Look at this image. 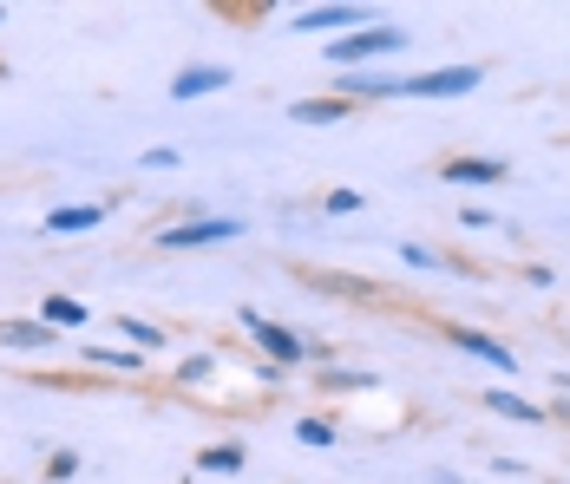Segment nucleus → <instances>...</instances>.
I'll use <instances>...</instances> for the list:
<instances>
[{
	"instance_id": "f257e3e1",
	"label": "nucleus",
	"mask_w": 570,
	"mask_h": 484,
	"mask_svg": "<svg viewBox=\"0 0 570 484\" xmlns=\"http://www.w3.org/2000/svg\"><path fill=\"white\" fill-rule=\"evenodd\" d=\"M406 47H413L406 27H354L342 40H328V66H335V72H354V66H374V59L406 53Z\"/></svg>"
},
{
	"instance_id": "f03ea898",
	"label": "nucleus",
	"mask_w": 570,
	"mask_h": 484,
	"mask_svg": "<svg viewBox=\"0 0 570 484\" xmlns=\"http://www.w3.org/2000/svg\"><path fill=\"white\" fill-rule=\"evenodd\" d=\"M236 322H243V334L256 340V354L269 360V367H308V334H295V327H283V322H269L263 308H236Z\"/></svg>"
},
{
	"instance_id": "7ed1b4c3",
	"label": "nucleus",
	"mask_w": 570,
	"mask_h": 484,
	"mask_svg": "<svg viewBox=\"0 0 570 484\" xmlns=\"http://www.w3.org/2000/svg\"><path fill=\"white\" fill-rule=\"evenodd\" d=\"M243 236V223L236 216H184V223H165L151 243L165 249V256H184V249H217V243H236Z\"/></svg>"
},
{
	"instance_id": "20e7f679",
	"label": "nucleus",
	"mask_w": 570,
	"mask_h": 484,
	"mask_svg": "<svg viewBox=\"0 0 570 484\" xmlns=\"http://www.w3.org/2000/svg\"><path fill=\"white\" fill-rule=\"evenodd\" d=\"M485 86V66H440L420 79H394V99H465Z\"/></svg>"
},
{
	"instance_id": "39448f33",
	"label": "nucleus",
	"mask_w": 570,
	"mask_h": 484,
	"mask_svg": "<svg viewBox=\"0 0 570 484\" xmlns=\"http://www.w3.org/2000/svg\"><path fill=\"white\" fill-rule=\"evenodd\" d=\"M446 340H453L459 354H472V360H485L492 374H518V354L499 340V334H485V327H446Z\"/></svg>"
},
{
	"instance_id": "423d86ee",
	"label": "nucleus",
	"mask_w": 570,
	"mask_h": 484,
	"mask_svg": "<svg viewBox=\"0 0 570 484\" xmlns=\"http://www.w3.org/2000/svg\"><path fill=\"white\" fill-rule=\"evenodd\" d=\"M59 340H66V334H53L40 315H0V347H7V354H47Z\"/></svg>"
},
{
	"instance_id": "0eeeda50",
	"label": "nucleus",
	"mask_w": 570,
	"mask_h": 484,
	"mask_svg": "<svg viewBox=\"0 0 570 484\" xmlns=\"http://www.w3.org/2000/svg\"><path fill=\"white\" fill-rule=\"evenodd\" d=\"M342 27H347V33H354V27H367V7L342 0V7H308V13H295V20H288V33H308V40H315V33H335V40H342Z\"/></svg>"
},
{
	"instance_id": "6e6552de",
	"label": "nucleus",
	"mask_w": 570,
	"mask_h": 484,
	"mask_svg": "<svg viewBox=\"0 0 570 484\" xmlns=\"http://www.w3.org/2000/svg\"><path fill=\"white\" fill-rule=\"evenodd\" d=\"M479 406H485L492 419H512V426H544V419H551L538 399H524V393H505V386H485V393H479Z\"/></svg>"
},
{
	"instance_id": "1a4fd4ad",
	"label": "nucleus",
	"mask_w": 570,
	"mask_h": 484,
	"mask_svg": "<svg viewBox=\"0 0 570 484\" xmlns=\"http://www.w3.org/2000/svg\"><path fill=\"white\" fill-rule=\"evenodd\" d=\"M229 86V66H184L171 79V99L177 106H197V99H210V92H224Z\"/></svg>"
},
{
	"instance_id": "9d476101",
	"label": "nucleus",
	"mask_w": 570,
	"mask_h": 484,
	"mask_svg": "<svg viewBox=\"0 0 570 484\" xmlns=\"http://www.w3.org/2000/svg\"><path fill=\"white\" fill-rule=\"evenodd\" d=\"M440 177H446V184H505L512 164L505 158H446L440 164Z\"/></svg>"
},
{
	"instance_id": "9b49d317",
	"label": "nucleus",
	"mask_w": 570,
	"mask_h": 484,
	"mask_svg": "<svg viewBox=\"0 0 570 484\" xmlns=\"http://www.w3.org/2000/svg\"><path fill=\"white\" fill-rule=\"evenodd\" d=\"M106 210H112V204H59V210H47L40 229H47V236H79V229H99Z\"/></svg>"
},
{
	"instance_id": "f8f14e48",
	"label": "nucleus",
	"mask_w": 570,
	"mask_h": 484,
	"mask_svg": "<svg viewBox=\"0 0 570 484\" xmlns=\"http://www.w3.org/2000/svg\"><path fill=\"white\" fill-rule=\"evenodd\" d=\"M40 322L53 327V334H79V327L92 322V308H86L79 295H47V302H40Z\"/></svg>"
},
{
	"instance_id": "ddd939ff",
	"label": "nucleus",
	"mask_w": 570,
	"mask_h": 484,
	"mask_svg": "<svg viewBox=\"0 0 570 484\" xmlns=\"http://www.w3.org/2000/svg\"><path fill=\"white\" fill-rule=\"evenodd\" d=\"M288 118H295V125H342V118H354V106L328 92V99H295V106H288Z\"/></svg>"
},
{
	"instance_id": "4468645a",
	"label": "nucleus",
	"mask_w": 570,
	"mask_h": 484,
	"mask_svg": "<svg viewBox=\"0 0 570 484\" xmlns=\"http://www.w3.org/2000/svg\"><path fill=\"white\" fill-rule=\"evenodd\" d=\"M243 465H249L243 445H204V452H197V472H204V478H236Z\"/></svg>"
},
{
	"instance_id": "2eb2a0df",
	"label": "nucleus",
	"mask_w": 570,
	"mask_h": 484,
	"mask_svg": "<svg viewBox=\"0 0 570 484\" xmlns=\"http://www.w3.org/2000/svg\"><path fill=\"white\" fill-rule=\"evenodd\" d=\"M112 327L125 334V340H131V354H165V340H171V334H165L158 322H138V315H118Z\"/></svg>"
},
{
	"instance_id": "dca6fc26",
	"label": "nucleus",
	"mask_w": 570,
	"mask_h": 484,
	"mask_svg": "<svg viewBox=\"0 0 570 484\" xmlns=\"http://www.w3.org/2000/svg\"><path fill=\"white\" fill-rule=\"evenodd\" d=\"M86 360H92V367H112V374L145 367V354H125V347H86Z\"/></svg>"
},
{
	"instance_id": "f3484780",
	"label": "nucleus",
	"mask_w": 570,
	"mask_h": 484,
	"mask_svg": "<svg viewBox=\"0 0 570 484\" xmlns=\"http://www.w3.org/2000/svg\"><path fill=\"white\" fill-rule=\"evenodd\" d=\"M295 438H302V445H308V452H328V445H335V426H328V419H315V413H308V419H295Z\"/></svg>"
},
{
	"instance_id": "a211bd4d",
	"label": "nucleus",
	"mask_w": 570,
	"mask_h": 484,
	"mask_svg": "<svg viewBox=\"0 0 570 484\" xmlns=\"http://www.w3.org/2000/svg\"><path fill=\"white\" fill-rule=\"evenodd\" d=\"M210 374H217V354H190V360H177V386H204Z\"/></svg>"
},
{
	"instance_id": "6ab92c4d",
	"label": "nucleus",
	"mask_w": 570,
	"mask_h": 484,
	"mask_svg": "<svg viewBox=\"0 0 570 484\" xmlns=\"http://www.w3.org/2000/svg\"><path fill=\"white\" fill-rule=\"evenodd\" d=\"M322 386H335V393H347V386H367V393H374V374H361V367H322Z\"/></svg>"
},
{
	"instance_id": "aec40b11",
	"label": "nucleus",
	"mask_w": 570,
	"mask_h": 484,
	"mask_svg": "<svg viewBox=\"0 0 570 484\" xmlns=\"http://www.w3.org/2000/svg\"><path fill=\"white\" fill-rule=\"evenodd\" d=\"M47 478H53V484L79 478V452H72V445H59V452H47Z\"/></svg>"
},
{
	"instance_id": "412c9836",
	"label": "nucleus",
	"mask_w": 570,
	"mask_h": 484,
	"mask_svg": "<svg viewBox=\"0 0 570 484\" xmlns=\"http://www.w3.org/2000/svg\"><path fill=\"white\" fill-rule=\"evenodd\" d=\"M322 210H328V216H361V210H367V197H361V190H328V197H322Z\"/></svg>"
},
{
	"instance_id": "4be33fe9",
	"label": "nucleus",
	"mask_w": 570,
	"mask_h": 484,
	"mask_svg": "<svg viewBox=\"0 0 570 484\" xmlns=\"http://www.w3.org/2000/svg\"><path fill=\"white\" fill-rule=\"evenodd\" d=\"M138 170H177V151L171 145H151V151H138Z\"/></svg>"
},
{
	"instance_id": "5701e85b",
	"label": "nucleus",
	"mask_w": 570,
	"mask_h": 484,
	"mask_svg": "<svg viewBox=\"0 0 570 484\" xmlns=\"http://www.w3.org/2000/svg\"><path fill=\"white\" fill-rule=\"evenodd\" d=\"M400 263H413V269H446L433 249H420V243H400Z\"/></svg>"
},
{
	"instance_id": "b1692460",
	"label": "nucleus",
	"mask_w": 570,
	"mask_h": 484,
	"mask_svg": "<svg viewBox=\"0 0 570 484\" xmlns=\"http://www.w3.org/2000/svg\"><path fill=\"white\" fill-rule=\"evenodd\" d=\"M492 223H499V216L479 210V204H465V210H459V229H492Z\"/></svg>"
}]
</instances>
